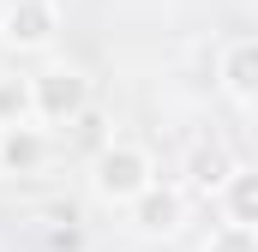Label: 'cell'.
I'll return each instance as SVG.
<instances>
[{
    "mask_svg": "<svg viewBox=\"0 0 258 252\" xmlns=\"http://www.w3.org/2000/svg\"><path fill=\"white\" fill-rule=\"evenodd\" d=\"M228 174H234V156H228L222 144H198L192 150V186L198 192H222Z\"/></svg>",
    "mask_w": 258,
    "mask_h": 252,
    "instance_id": "obj_8",
    "label": "cell"
},
{
    "mask_svg": "<svg viewBox=\"0 0 258 252\" xmlns=\"http://www.w3.org/2000/svg\"><path fill=\"white\" fill-rule=\"evenodd\" d=\"M30 84H36V120H48V126L84 120V108H90V78H84V72L48 66V72H36Z\"/></svg>",
    "mask_w": 258,
    "mask_h": 252,
    "instance_id": "obj_2",
    "label": "cell"
},
{
    "mask_svg": "<svg viewBox=\"0 0 258 252\" xmlns=\"http://www.w3.org/2000/svg\"><path fill=\"white\" fill-rule=\"evenodd\" d=\"M150 180H156V168L138 144H102L96 150V198L102 204H132Z\"/></svg>",
    "mask_w": 258,
    "mask_h": 252,
    "instance_id": "obj_1",
    "label": "cell"
},
{
    "mask_svg": "<svg viewBox=\"0 0 258 252\" xmlns=\"http://www.w3.org/2000/svg\"><path fill=\"white\" fill-rule=\"evenodd\" d=\"M126 210H132V228H138V234H174V228L186 222V192L150 180V186L138 192Z\"/></svg>",
    "mask_w": 258,
    "mask_h": 252,
    "instance_id": "obj_3",
    "label": "cell"
},
{
    "mask_svg": "<svg viewBox=\"0 0 258 252\" xmlns=\"http://www.w3.org/2000/svg\"><path fill=\"white\" fill-rule=\"evenodd\" d=\"M48 162V138L36 132V126H0V168H12V174H36Z\"/></svg>",
    "mask_w": 258,
    "mask_h": 252,
    "instance_id": "obj_5",
    "label": "cell"
},
{
    "mask_svg": "<svg viewBox=\"0 0 258 252\" xmlns=\"http://www.w3.org/2000/svg\"><path fill=\"white\" fill-rule=\"evenodd\" d=\"M222 204H228V222L258 228V168H234L222 186Z\"/></svg>",
    "mask_w": 258,
    "mask_h": 252,
    "instance_id": "obj_7",
    "label": "cell"
},
{
    "mask_svg": "<svg viewBox=\"0 0 258 252\" xmlns=\"http://www.w3.org/2000/svg\"><path fill=\"white\" fill-rule=\"evenodd\" d=\"M0 18H6V0H0Z\"/></svg>",
    "mask_w": 258,
    "mask_h": 252,
    "instance_id": "obj_11",
    "label": "cell"
},
{
    "mask_svg": "<svg viewBox=\"0 0 258 252\" xmlns=\"http://www.w3.org/2000/svg\"><path fill=\"white\" fill-rule=\"evenodd\" d=\"M54 36V6L48 0H12L0 18V42L6 48H42Z\"/></svg>",
    "mask_w": 258,
    "mask_h": 252,
    "instance_id": "obj_4",
    "label": "cell"
},
{
    "mask_svg": "<svg viewBox=\"0 0 258 252\" xmlns=\"http://www.w3.org/2000/svg\"><path fill=\"white\" fill-rule=\"evenodd\" d=\"M222 90H228L234 102H246V108H258V36H246V42H234V48L222 54Z\"/></svg>",
    "mask_w": 258,
    "mask_h": 252,
    "instance_id": "obj_6",
    "label": "cell"
},
{
    "mask_svg": "<svg viewBox=\"0 0 258 252\" xmlns=\"http://www.w3.org/2000/svg\"><path fill=\"white\" fill-rule=\"evenodd\" d=\"M24 120H36V84L30 78H0V126H24Z\"/></svg>",
    "mask_w": 258,
    "mask_h": 252,
    "instance_id": "obj_9",
    "label": "cell"
},
{
    "mask_svg": "<svg viewBox=\"0 0 258 252\" xmlns=\"http://www.w3.org/2000/svg\"><path fill=\"white\" fill-rule=\"evenodd\" d=\"M204 252H258V228H246V222H222V228L204 240Z\"/></svg>",
    "mask_w": 258,
    "mask_h": 252,
    "instance_id": "obj_10",
    "label": "cell"
}]
</instances>
